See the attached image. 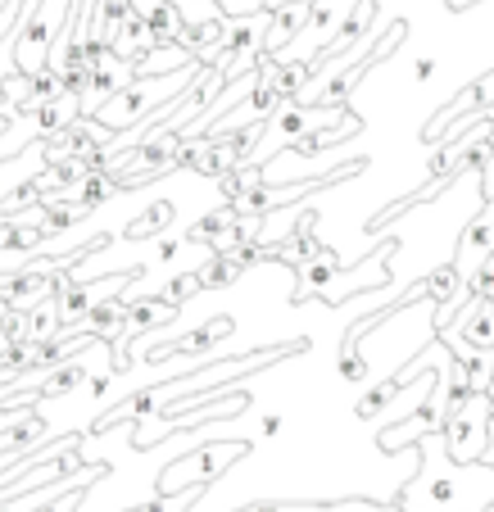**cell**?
Masks as SVG:
<instances>
[{"instance_id":"obj_9","label":"cell","mask_w":494,"mask_h":512,"mask_svg":"<svg viewBox=\"0 0 494 512\" xmlns=\"http://www.w3.org/2000/svg\"><path fill=\"white\" fill-rule=\"evenodd\" d=\"M268 0H223V14H250V10H263Z\"/></svg>"},{"instance_id":"obj_11","label":"cell","mask_w":494,"mask_h":512,"mask_svg":"<svg viewBox=\"0 0 494 512\" xmlns=\"http://www.w3.org/2000/svg\"><path fill=\"white\" fill-rule=\"evenodd\" d=\"M481 191L494 195V150H490V159H485V168H481Z\"/></svg>"},{"instance_id":"obj_4","label":"cell","mask_w":494,"mask_h":512,"mask_svg":"<svg viewBox=\"0 0 494 512\" xmlns=\"http://www.w3.org/2000/svg\"><path fill=\"white\" fill-rule=\"evenodd\" d=\"M349 10H354V0H309V19H304V28L295 32L281 50H272L268 59L272 64H313V59L331 46L336 28L349 19Z\"/></svg>"},{"instance_id":"obj_10","label":"cell","mask_w":494,"mask_h":512,"mask_svg":"<svg viewBox=\"0 0 494 512\" xmlns=\"http://www.w3.org/2000/svg\"><path fill=\"white\" fill-rule=\"evenodd\" d=\"M436 68H440V59H417V64H413V82H431V73H436Z\"/></svg>"},{"instance_id":"obj_6","label":"cell","mask_w":494,"mask_h":512,"mask_svg":"<svg viewBox=\"0 0 494 512\" xmlns=\"http://www.w3.org/2000/svg\"><path fill=\"white\" fill-rule=\"evenodd\" d=\"M422 295H427V300H436V304H445V309H458V304L467 300V290H463V277H458V268L454 263H440L436 272H431L427 281H422Z\"/></svg>"},{"instance_id":"obj_2","label":"cell","mask_w":494,"mask_h":512,"mask_svg":"<svg viewBox=\"0 0 494 512\" xmlns=\"http://www.w3.org/2000/svg\"><path fill=\"white\" fill-rule=\"evenodd\" d=\"M200 78H204V64H200V59L173 68V73H159V78H127L123 87H118L114 96H109L105 105L96 109V123L105 127V132H127V127L141 123L150 109L168 105V100L182 96V91L191 87V82H200Z\"/></svg>"},{"instance_id":"obj_3","label":"cell","mask_w":494,"mask_h":512,"mask_svg":"<svg viewBox=\"0 0 494 512\" xmlns=\"http://www.w3.org/2000/svg\"><path fill=\"white\" fill-rule=\"evenodd\" d=\"M245 449H250L245 440H218V445L186 449V454H177L173 463L164 467L155 494H177V490H186V485H214L236 458H245Z\"/></svg>"},{"instance_id":"obj_8","label":"cell","mask_w":494,"mask_h":512,"mask_svg":"<svg viewBox=\"0 0 494 512\" xmlns=\"http://www.w3.org/2000/svg\"><path fill=\"white\" fill-rule=\"evenodd\" d=\"M191 295H200V272H182L177 281H168L159 295H150V300H164V304H182V300H191Z\"/></svg>"},{"instance_id":"obj_13","label":"cell","mask_w":494,"mask_h":512,"mask_svg":"<svg viewBox=\"0 0 494 512\" xmlns=\"http://www.w3.org/2000/svg\"><path fill=\"white\" fill-rule=\"evenodd\" d=\"M449 10H472V5H481V0H445Z\"/></svg>"},{"instance_id":"obj_7","label":"cell","mask_w":494,"mask_h":512,"mask_svg":"<svg viewBox=\"0 0 494 512\" xmlns=\"http://www.w3.org/2000/svg\"><path fill=\"white\" fill-rule=\"evenodd\" d=\"M191 50L186 46H168V50H159V46H150L146 55H136L132 59V78H159V73H173V68H182V64H191Z\"/></svg>"},{"instance_id":"obj_12","label":"cell","mask_w":494,"mask_h":512,"mask_svg":"<svg viewBox=\"0 0 494 512\" xmlns=\"http://www.w3.org/2000/svg\"><path fill=\"white\" fill-rule=\"evenodd\" d=\"M259 431H263V435H277V431H281V413L263 417V422H259Z\"/></svg>"},{"instance_id":"obj_14","label":"cell","mask_w":494,"mask_h":512,"mask_svg":"<svg viewBox=\"0 0 494 512\" xmlns=\"http://www.w3.org/2000/svg\"><path fill=\"white\" fill-rule=\"evenodd\" d=\"M490 377H494V372H490Z\"/></svg>"},{"instance_id":"obj_5","label":"cell","mask_w":494,"mask_h":512,"mask_svg":"<svg viewBox=\"0 0 494 512\" xmlns=\"http://www.w3.org/2000/svg\"><path fill=\"white\" fill-rule=\"evenodd\" d=\"M440 435H445V449L454 463H476L485 454V445H490V404H485V390H472L445 417Z\"/></svg>"},{"instance_id":"obj_1","label":"cell","mask_w":494,"mask_h":512,"mask_svg":"<svg viewBox=\"0 0 494 512\" xmlns=\"http://www.w3.org/2000/svg\"><path fill=\"white\" fill-rule=\"evenodd\" d=\"M417 463L422 472L399 490L404 512H485L494 503V463H454L445 435H417Z\"/></svg>"}]
</instances>
